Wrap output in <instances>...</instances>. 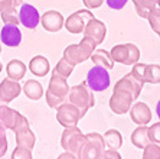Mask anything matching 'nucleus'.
Instances as JSON below:
<instances>
[{"label":"nucleus","instance_id":"nucleus-1","mask_svg":"<svg viewBox=\"0 0 160 159\" xmlns=\"http://www.w3.org/2000/svg\"><path fill=\"white\" fill-rule=\"evenodd\" d=\"M104 151V136H101L97 132H92L84 135V140L77 152V156L78 159H102Z\"/></svg>","mask_w":160,"mask_h":159},{"label":"nucleus","instance_id":"nucleus-2","mask_svg":"<svg viewBox=\"0 0 160 159\" xmlns=\"http://www.w3.org/2000/svg\"><path fill=\"white\" fill-rule=\"evenodd\" d=\"M95 48H97L95 41L91 39V38L84 36V39H82L79 44L69 45V46L65 48V51H63V58L75 67L77 64H81L91 58V55H92V52L95 51Z\"/></svg>","mask_w":160,"mask_h":159},{"label":"nucleus","instance_id":"nucleus-3","mask_svg":"<svg viewBox=\"0 0 160 159\" xmlns=\"http://www.w3.org/2000/svg\"><path fill=\"white\" fill-rule=\"evenodd\" d=\"M67 98L69 100L71 104H74V106H77V107L79 109L82 117H84V116L87 114V111L91 107H94V104H95L94 93L89 90L87 82H82V84L71 87Z\"/></svg>","mask_w":160,"mask_h":159},{"label":"nucleus","instance_id":"nucleus-4","mask_svg":"<svg viewBox=\"0 0 160 159\" xmlns=\"http://www.w3.org/2000/svg\"><path fill=\"white\" fill-rule=\"evenodd\" d=\"M112 61L123 65H134L140 59V49L134 44H121L116 45L110 51Z\"/></svg>","mask_w":160,"mask_h":159},{"label":"nucleus","instance_id":"nucleus-5","mask_svg":"<svg viewBox=\"0 0 160 159\" xmlns=\"http://www.w3.org/2000/svg\"><path fill=\"white\" fill-rule=\"evenodd\" d=\"M87 85L89 87L91 91H104L110 87V74H108V70L101 65H94L91 70L88 71L87 74Z\"/></svg>","mask_w":160,"mask_h":159},{"label":"nucleus","instance_id":"nucleus-6","mask_svg":"<svg viewBox=\"0 0 160 159\" xmlns=\"http://www.w3.org/2000/svg\"><path fill=\"white\" fill-rule=\"evenodd\" d=\"M131 74L137 78L138 81L150 82V84H159L160 82V65L157 64H138L133 65Z\"/></svg>","mask_w":160,"mask_h":159},{"label":"nucleus","instance_id":"nucleus-7","mask_svg":"<svg viewBox=\"0 0 160 159\" xmlns=\"http://www.w3.org/2000/svg\"><path fill=\"white\" fill-rule=\"evenodd\" d=\"M81 119H82V116H81L79 109L71 103H62L58 107V110H56V120L63 127L77 126Z\"/></svg>","mask_w":160,"mask_h":159},{"label":"nucleus","instance_id":"nucleus-8","mask_svg":"<svg viewBox=\"0 0 160 159\" xmlns=\"http://www.w3.org/2000/svg\"><path fill=\"white\" fill-rule=\"evenodd\" d=\"M134 98L127 90L123 88H114L112 96L110 98V109L116 114H126L130 110Z\"/></svg>","mask_w":160,"mask_h":159},{"label":"nucleus","instance_id":"nucleus-9","mask_svg":"<svg viewBox=\"0 0 160 159\" xmlns=\"http://www.w3.org/2000/svg\"><path fill=\"white\" fill-rule=\"evenodd\" d=\"M82 140H84V133L77 127V126H71V127H65L61 136V146L67 152H72L77 153L81 146Z\"/></svg>","mask_w":160,"mask_h":159},{"label":"nucleus","instance_id":"nucleus-10","mask_svg":"<svg viewBox=\"0 0 160 159\" xmlns=\"http://www.w3.org/2000/svg\"><path fill=\"white\" fill-rule=\"evenodd\" d=\"M94 18V15L89 10H78L72 13L69 18L63 22L65 28H67L68 32L71 34H82L84 29H85V25Z\"/></svg>","mask_w":160,"mask_h":159},{"label":"nucleus","instance_id":"nucleus-11","mask_svg":"<svg viewBox=\"0 0 160 159\" xmlns=\"http://www.w3.org/2000/svg\"><path fill=\"white\" fill-rule=\"evenodd\" d=\"M18 15H19V23H22L28 29H35L41 23V15H39L38 9L29 3L20 4Z\"/></svg>","mask_w":160,"mask_h":159},{"label":"nucleus","instance_id":"nucleus-12","mask_svg":"<svg viewBox=\"0 0 160 159\" xmlns=\"http://www.w3.org/2000/svg\"><path fill=\"white\" fill-rule=\"evenodd\" d=\"M20 91H22V85L19 84V81H15L9 77L4 78L0 82V106L8 104L15 98H18Z\"/></svg>","mask_w":160,"mask_h":159},{"label":"nucleus","instance_id":"nucleus-13","mask_svg":"<svg viewBox=\"0 0 160 159\" xmlns=\"http://www.w3.org/2000/svg\"><path fill=\"white\" fill-rule=\"evenodd\" d=\"M105 35H107V26H105L104 22H101V20H98V19L92 18L85 25V29H84V36L94 39L97 45H100V44H102V42H104Z\"/></svg>","mask_w":160,"mask_h":159},{"label":"nucleus","instance_id":"nucleus-14","mask_svg":"<svg viewBox=\"0 0 160 159\" xmlns=\"http://www.w3.org/2000/svg\"><path fill=\"white\" fill-rule=\"evenodd\" d=\"M0 42L10 48L19 46L22 42V32L19 30L18 25L4 23V26L2 28V34H0Z\"/></svg>","mask_w":160,"mask_h":159},{"label":"nucleus","instance_id":"nucleus-15","mask_svg":"<svg viewBox=\"0 0 160 159\" xmlns=\"http://www.w3.org/2000/svg\"><path fill=\"white\" fill-rule=\"evenodd\" d=\"M131 122L137 126H147L152 122V110L146 103H136L130 107Z\"/></svg>","mask_w":160,"mask_h":159},{"label":"nucleus","instance_id":"nucleus-16","mask_svg":"<svg viewBox=\"0 0 160 159\" xmlns=\"http://www.w3.org/2000/svg\"><path fill=\"white\" fill-rule=\"evenodd\" d=\"M143 82L138 81L137 78L134 77L133 74H126L121 80H118V81L116 82V87L114 88H123V90H127V91L130 93L131 96H133V98L136 100V98H138V96H140V93H142L143 90Z\"/></svg>","mask_w":160,"mask_h":159},{"label":"nucleus","instance_id":"nucleus-17","mask_svg":"<svg viewBox=\"0 0 160 159\" xmlns=\"http://www.w3.org/2000/svg\"><path fill=\"white\" fill-rule=\"evenodd\" d=\"M63 22H65L63 16L56 10H49L46 13H43V16H41L42 26L48 32H58V30H61L63 26Z\"/></svg>","mask_w":160,"mask_h":159},{"label":"nucleus","instance_id":"nucleus-18","mask_svg":"<svg viewBox=\"0 0 160 159\" xmlns=\"http://www.w3.org/2000/svg\"><path fill=\"white\" fill-rule=\"evenodd\" d=\"M49 93H52L58 97H63L67 98L68 93H69V85L67 82V78L61 77V75L52 72V77H51V81H49Z\"/></svg>","mask_w":160,"mask_h":159},{"label":"nucleus","instance_id":"nucleus-19","mask_svg":"<svg viewBox=\"0 0 160 159\" xmlns=\"http://www.w3.org/2000/svg\"><path fill=\"white\" fill-rule=\"evenodd\" d=\"M15 136H16V143H18V146L33 149L35 145H36V137H35V133L30 130L29 126H25L22 129L16 130Z\"/></svg>","mask_w":160,"mask_h":159},{"label":"nucleus","instance_id":"nucleus-20","mask_svg":"<svg viewBox=\"0 0 160 159\" xmlns=\"http://www.w3.org/2000/svg\"><path fill=\"white\" fill-rule=\"evenodd\" d=\"M19 113L18 110H13V109L8 107L6 104H2L0 106V126L4 127V129H13V126H15L16 120L19 117Z\"/></svg>","mask_w":160,"mask_h":159},{"label":"nucleus","instance_id":"nucleus-21","mask_svg":"<svg viewBox=\"0 0 160 159\" xmlns=\"http://www.w3.org/2000/svg\"><path fill=\"white\" fill-rule=\"evenodd\" d=\"M29 70L36 77H45L49 72V70H51L48 58H45L42 55H38L35 58H32L29 62Z\"/></svg>","mask_w":160,"mask_h":159},{"label":"nucleus","instance_id":"nucleus-22","mask_svg":"<svg viewBox=\"0 0 160 159\" xmlns=\"http://www.w3.org/2000/svg\"><path fill=\"white\" fill-rule=\"evenodd\" d=\"M131 2H133L137 15L144 19H147L152 10L160 8V0H131Z\"/></svg>","mask_w":160,"mask_h":159},{"label":"nucleus","instance_id":"nucleus-23","mask_svg":"<svg viewBox=\"0 0 160 159\" xmlns=\"http://www.w3.org/2000/svg\"><path fill=\"white\" fill-rule=\"evenodd\" d=\"M26 70H28L26 65L22 61H19V59H12L10 62L8 64V67H6L8 77L15 80V81H20L25 77V74H26Z\"/></svg>","mask_w":160,"mask_h":159},{"label":"nucleus","instance_id":"nucleus-24","mask_svg":"<svg viewBox=\"0 0 160 159\" xmlns=\"http://www.w3.org/2000/svg\"><path fill=\"white\" fill-rule=\"evenodd\" d=\"M131 143L138 149H144L150 143L149 139V127L147 126H138L131 133Z\"/></svg>","mask_w":160,"mask_h":159},{"label":"nucleus","instance_id":"nucleus-25","mask_svg":"<svg viewBox=\"0 0 160 159\" xmlns=\"http://www.w3.org/2000/svg\"><path fill=\"white\" fill-rule=\"evenodd\" d=\"M25 96L30 100H39L42 96H43V88H42V84L36 80H28L25 82V85L22 87Z\"/></svg>","mask_w":160,"mask_h":159},{"label":"nucleus","instance_id":"nucleus-26","mask_svg":"<svg viewBox=\"0 0 160 159\" xmlns=\"http://www.w3.org/2000/svg\"><path fill=\"white\" fill-rule=\"evenodd\" d=\"M91 61L95 65H101V67L107 68V70H111L114 67V61H112L111 55L108 51H104V49H95L91 55Z\"/></svg>","mask_w":160,"mask_h":159},{"label":"nucleus","instance_id":"nucleus-27","mask_svg":"<svg viewBox=\"0 0 160 159\" xmlns=\"http://www.w3.org/2000/svg\"><path fill=\"white\" fill-rule=\"evenodd\" d=\"M104 142L108 146V149H116V151H118V149L121 148V145H123V136H121V133H120L118 130L110 129V130H107L104 135Z\"/></svg>","mask_w":160,"mask_h":159},{"label":"nucleus","instance_id":"nucleus-28","mask_svg":"<svg viewBox=\"0 0 160 159\" xmlns=\"http://www.w3.org/2000/svg\"><path fill=\"white\" fill-rule=\"evenodd\" d=\"M72 71H74V65H72V64H69L67 59L62 56V58L58 61V64H56V67H55V70H53V72H55V74H58V75H61V77H63V78H68L69 75L72 74Z\"/></svg>","mask_w":160,"mask_h":159},{"label":"nucleus","instance_id":"nucleus-29","mask_svg":"<svg viewBox=\"0 0 160 159\" xmlns=\"http://www.w3.org/2000/svg\"><path fill=\"white\" fill-rule=\"evenodd\" d=\"M143 159H160V145L150 142L143 149Z\"/></svg>","mask_w":160,"mask_h":159},{"label":"nucleus","instance_id":"nucleus-30","mask_svg":"<svg viewBox=\"0 0 160 159\" xmlns=\"http://www.w3.org/2000/svg\"><path fill=\"white\" fill-rule=\"evenodd\" d=\"M147 20H149L150 28L153 29V32H156L160 36V8L150 12L149 16H147Z\"/></svg>","mask_w":160,"mask_h":159},{"label":"nucleus","instance_id":"nucleus-31","mask_svg":"<svg viewBox=\"0 0 160 159\" xmlns=\"http://www.w3.org/2000/svg\"><path fill=\"white\" fill-rule=\"evenodd\" d=\"M12 159H33L32 149L23 148V146H16L13 153H12Z\"/></svg>","mask_w":160,"mask_h":159},{"label":"nucleus","instance_id":"nucleus-32","mask_svg":"<svg viewBox=\"0 0 160 159\" xmlns=\"http://www.w3.org/2000/svg\"><path fill=\"white\" fill-rule=\"evenodd\" d=\"M2 20L3 23H12V25H18L19 23V15L16 9H10V10L2 12Z\"/></svg>","mask_w":160,"mask_h":159},{"label":"nucleus","instance_id":"nucleus-33","mask_svg":"<svg viewBox=\"0 0 160 159\" xmlns=\"http://www.w3.org/2000/svg\"><path fill=\"white\" fill-rule=\"evenodd\" d=\"M45 97H46V103H48V106L49 107H52V109H58L61 104L65 103V100H67V98L58 97V96H55V94H52V93H49V91H46Z\"/></svg>","mask_w":160,"mask_h":159},{"label":"nucleus","instance_id":"nucleus-34","mask_svg":"<svg viewBox=\"0 0 160 159\" xmlns=\"http://www.w3.org/2000/svg\"><path fill=\"white\" fill-rule=\"evenodd\" d=\"M149 139L153 143L160 145V122L154 123L149 127Z\"/></svg>","mask_w":160,"mask_h":159},{"label":"nucleus","instance_id":"nucleus-35","mask_svg":"<svg viewBox=\"0 0 160 159\" xmlns=\"http://www.w3.org/2000/svg\"><path fill=\"white\" fill-rule=\"evenodd\" d=\"M22 4V0H0V13L10 9H16Z\"/></svg>","mask_w":160,"mask_h":159},{"label":"nucleus","instance_id":"nucleus-36","mask_svg":"<svg viewBox=\"0 0 160 159\" xmlns=\"http://www.w3.org/2000/svg\"><path fill=\"white\" fill-rule=\"evenodd\" d=\"M8 152V137H6V129L0 126V158H3Z\"/></svg>","mask_w":160,"mask_h":159},{"label":"nucleus","instance_id":"nucleus-37","mask_svg":"<svg viewBox=\"0 0 160 159\" xmlns=\"http://www.w3.org/2000/svg\"><path fill=\"white\" fill-rule=\"evenodd\" d=\"M127 2L128 0H107V4H108V8L114 9V10H121L127 4Z\"/></svg>","mask_w":160,"mask_h":159},{"label":"nucleus","instance_id":"nucleus-38","mask_svg":"<svg viewBox=\"0 0 160 159\" xmlns=\"http://www.w3.org/2000/svg\"><path fill=\"white\" fill-rule=\"evenodd\" d=\"M25 126H29V122H28V119L25 117L23 114H19V117H18V120H16V123H15V126H13V132H16V130H19V129H22V127H25Z\"/></svg>","mask_w":160,"mask_h":159},{"label":"nucleus","instance_id":"nucleus-39","mask_svg":"<svg viewBox=\"0 0 160 159\" xmlns=\"http://www.w3.org/2000/svg\"><path fill=\"white\" fill-rule=\"evenodd\" d=\"M82 3L87 9H98L102 6L104 0H82Z\"/></svg>","mask_w":160,"mask_h":159},{"label":"nucleus","instance_id":"nucleus-40","mask_svg":"<svg viewBox=\"0 0 160 159\" xmlns=\"http://www.w3.org/2000/svg\"><path fill=\"white\" fill-rule=\"evenodd\" d=\"M102 159H121V155L116 149H107V151H104Z\"/></svg>","mask_w":160,"mask_h":159},{"label":"nucleus","instance_id":"nucleus-41","mask_svg":"<svg viewBox=\"0 0 160 159\" xmlns=\"http://www.w3.org/2000/svg\"><path fill=\"white\" fill-rule=\"evenodd\" d=\"M56 159H78V156H77V153H72V152H63V153H61L59 156Z\"/></svg>","mask_w":160,"mask_h":159},{"label":"nucleus","instance_id":"nucleus-42","mask_svg":"<svg viewBox=\"0 0 160 159\" xmlns=\"http://www.w3.org/2000/svg\"><path fill=\"white\" fill-rule=\"evenodd\" d=\"M156 113H157V117L160 120V100L157 101V106H156Z\"/></svg>","mask_w":160,"mask_h":159},{"label":"nucleus","instance_id":"nucleus-43","mask_svg":"<svg viewBox=\"0 0 160 159\" xmlns=\"http://www.w3.org/2000/svg\"><path fill=\"white\" fill-rule=\"evenodd\" d=\"M0 72H2V62H0Z\"/></svg>","mask_w":160,"mask_h":159},{"label":"nucleus","instance_id":"nucleus-44","mask_svg":"<svg viewBox=\"0 0 160 159\" xmlns=\"http://www.w3.org/2000/svg\"><path fill=\"white\" fill-rule=\"evenodd\" d=\"M0 52H2V44H0Z\"/></svg>","mask_w":160,"mask_h":159}]
</instances>
